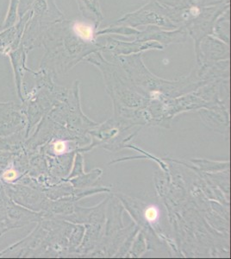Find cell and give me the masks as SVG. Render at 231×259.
<instances>
[{
    "label": "cell",
    "instance_id": "6da1fadb",
    "mask_svg": "<svg viewBox=\"0 0 231 259\" xmlns=\"http://www.w3.org/2000/svg\"><path fill=\"white\" fill-rule=\"evenodd\" d=\"M105 34H117V35H132L135 36V41H159L161 44L170 45L173 42H183L187 38V32L183 29H178L175 31H164L159 27L148 26L145 30H138L135 28L129 27H115L111 25L106 30L97 32V35Z\"/></svg>",
    "mask_w": 231,
    "mask_h": 259
},
{
    "label": "cell",
    "instance_id": "7a4b0ae2",
    "mask_svg": "<svg viewBox=\"0 0 231 259\" xmlns=\"http://www.w3.org/2000/svg\"><path fill=\"white\" fill-rule=\"evenodd\" d=\"M129 24L131 27H137L139 25H149L153 24L158 25L163 28L168 29H175L178 26L173 24L169 18L166 15L163 9L158 3L155 2L154 0L150 1V3L147 4L146 6L143 8L137 10L136 12L129 13L124 16L123 18L117 20L113 24Z\"/></svg>",
    "mask_w": 231,
    "mask_h": 259
},
{
    "label": "cell",
    "instance_id": "3957f363",
    "mask_svg": "<svg viewBox=\"0 0 231 259\" xmlns=\"http://www.w3.org/2000/svg\"><path fill=\"white\" fill-rule=\"evenodd\" d=\"M99 45L100 49H106L117 55H128L134 52H138L141 50H151V49L163 50L164 48L161 44H159L158 41H118L106 36L105 37V42H100Z\"/></svg>",
    "mask_w": 231,
    "mask_h": 259
},
{
    "label": "cell",
    "instance_id": "277c9868",
    "mask_svg": "<svg viewBox=\"0 0 231 259\" xmlns=\"http://www.w3.org/2000/svg\"><path fill=\"white\" fill-rule=\"evenodd\" d=\"M160 216H161L160 208L156 205H151V206H148L145 209V212H144L145 220L150 224L156 223L159 221Z\"/></svg>",
    "mask_w": 231,
    "mask_h": 259
},
{
    "label": "cell",
    "instance_id": "5b68a950",
    "mask_svg": "<svg viewBox=\"0 0 231 259\" xmlns=\"http://www.w3.org/2000/svg\"><path fill=\"white\" fill-rule=\"evenodd\" d=\"M54 148H55V152H56V153H64L65 151L67 150V145H66V142H56V145H54Z\"/></svg>",
    "mask_w": 231,
    "mask_h": 259
},
{
    "label": "cell",
    "instance_id": "8992f818",
    "mask_svg": "<svg viewBox=\"0 0 231 259\" xmlns=\"http://www.w3.org/2000/svg\"><path fill=\"white\" fill-rule=\"evenodd\" d=\"M18 172L13 169H10V170L6 171L4 174V179L7 180V181H13L18 177Z\"/></svg>",
    "mask_w": 231,
    "mask_h": 259
}]
</instances>
